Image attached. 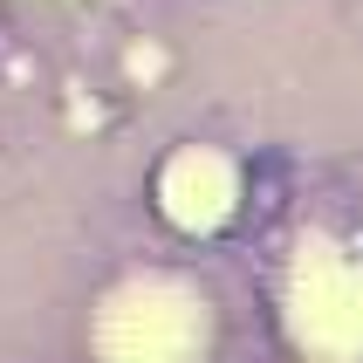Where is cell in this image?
Segmentation results:
<instances>
[{
  "instance_id": "6da1fadb",
  "label": "cell",
  "mask_w": 363,
  "mask_h": 363,
  "mask_svg": "<svg viewBox=\"0 0 363 363\" xmlns=\"http://www.w3.org/2000/svg\"><path fill=\"white\" fill-rule=\"evenodd\" d=\"M110 363H192L199 357V302L172 281L123 288L103 315Z\"/></svg>"
}]
</instances>
